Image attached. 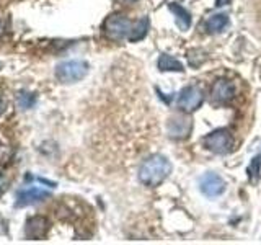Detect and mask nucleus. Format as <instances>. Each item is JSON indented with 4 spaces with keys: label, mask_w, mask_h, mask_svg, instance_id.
<instances>
[{
    "label": "nucleus",
    "mask_w": 261,
    "mask_h": 245,
    "mask_svg": "<svg viewBox=\"0 0 261 245\" xmlns=\"http://www.w3.org/2000/svg\"><path fill=\"white\" fill-rule=\"evenodd\" d=\"M171 162L165 155L153 154L147 157L139 167V180L145 186H159L171 174Z\"/></svg>",
    "instance_id": "obj_1"
},
{
    "label": "nucleus",
    "mask_w": 261,
    "mask_h": 245,
    "mask_svg": "<svg viewBox=\"0 0 261 245\" xmlns=\"http://www.w3.org/2000/svg\"><path fill=\"white\" fill-rule=\"evenodd\" d=\"M88 64L85 61H64L56 65V77L62 84H73L84 79L88 74Z\"/></svg>",
    "instance_id": "obj_2"
},
{
    "label": "nucleus",
    "mask_w": 261,
    "mask_h": 245,
    "mask_svg": "<svg viewBox=\"0 0 261 245\" xmlns=\"http://www.w3.org/2000/svg\"><path fill=\"white\" fill-rule=\"evenodd\" d=\"M130 28H133V24H130L129 18L119 13L108 16L103 23V33L106 35V38L111 41H118V43L124 38H129Z\"/></svg>",
    "instance_id": "obj_3"
},
{
    "label": "nucleus",
    "mask_w": 261,
    "mask_h": 245,
    "mask_svg": "<svg viewBox=\"0 0 261 245\" xmlns=\"http://www.w3.org/2000/svg\"><path fill=\"white\" fill-rule=\"evenodd\" d=\"M202 144L207 151L214 154H227L233 147V137L227 129H216L207 136H204Z\"/></svg>",
    "instance_id": "obj_4"
},
{
    "label": "nucleus",
    "mask_w": 261,
    "mask_h": 245,
    "mask_svg": "<svg viewBox=\"0 0 261 245\" xmlns=\"http://www.w3.org/2000/svg\"><path fill=\"white\" fill-rule=\"evenodd\" d=\"M191 129H193V121L188 114H183V113L173 114L167 122L168 136L173 139H186L190 136Z\"/></svg>",
    "instance_id": "obj_5"
},
{
    "label": "nucleus",
    "mask_w": 261,
    "mask_h": 245,
    "mask_svg": "<svg viewBox=\"0 0 261 245\" xmlns=\"http://www.w3.org/2000/svg\"><path fill=\"white\" fill-rule=\"evenodd\" d=\"M202 103V92L201 88L194 87V85H188L185 87L178 96V108H181L186 113L196 111Z\"/></svg>",
    "instance_id": "obj_6"
},
{
    "label": "nucleus",
    "mask_w": 261,
    "mask_h": 245,
    "mask_svg": "<svg viewBox=\"0 0 261 245\" xmlns=\"http://www.w3.org/2000/svg\"><path fill=\"white\" fill-rule=\"evenodd\" d=\"M199 190L207 198H217L225 191V182L217 174H204L199 180Z\"/></svg>",
    "instance_id": "obj_7"
},
{
    "label": "nucleus",
    "mask_w": 261,
    "mask_h": 245,
    "mask_svg": "<svg viewBox=\"0 0 261 245\" xmlns=\"http://www.w3.org/2000/svg\"><path fill=\"white\" fill-rule=\"evenodd\" d=\"M211 98L214 103H230L235 98V85L233 82L225 80V79H219L211 90Z\"/></svg>",
    "instance_id": "obj_8"
},
{
    "label": "nucleus",
    "mask_w": 261,
    "mask_h": 245,
    "mask_svg": "<svg viewBox=\"0 0 261 245\" xmlns=\"http://www.w3.org/2000/svg\"><path fill=\"white\" fill-rule=\"evenodd\" d=\"M47 229H49V223L46 217L33 216L27 220V224H24V235H27V239L38 240V239H43L46 235Z\"/></svg>",
    "instance_id": "obj_9"
},
{
    "label": "nucleus",
    "mask_w": 261,
    "mask_h": 245,
    "mask_svg": "<svg viewBox=\"0 0 261 245\" xmlns=\"http://www.w3.org/2000/svg\"><path fill=\"white\" fill-rule=\"evenodd\" d=\"M51 198V193L46 190H39V188H28V190H21L16 194V206H30L39 201H44Z\"/></svg>",
    "instance_id": "obj_10"
},
{
    "label": "nucleus",
    "mask_w": 261,
    "mask_h": 245,
    "mask_svg": "<svg viewBox=\"0 0 261 245\" xmlns=\"http://www.w3.org/2000/svg\"><path fill=\"white\" fill-rule=\"evenodd\" d=\"M168 8H170V12L173 13L175 16V23H176V27L181 30V31H186L188 28L191 27V13L186 10L185 7H181L179 4H168Z\"/></svg>",
    "instance_id": "obj_11"
},
{
    "label": "nucleus",
    "mask_w": 261,
    "mask_h": 245,
    "mask_svg": "<svg viewBox=\"0 0 261 245\" xmlns=\"http://www.w3.org/2000/svg\"><path fill=\"white\" fill-rule=\"evenodd\" d=\"M149 27H150V21H149L147 16L139 18L133 24V28H130V33H129V41H130V43H137V41L144 39L147 36V33H149Z\"/></svg>",
    "instance_id": "obj_12"
},
{
    "label": "nucleus",
    "mask_w": 261,
    "mask_h": 245,
    "mask_svg": "<svg viewBox=\"0 0 261 245\" xmlns=\"http://www.w3.org/2000/svg\"><path fill=\"white\" fill-rule=\"evenodd\" d=\"M157 65L162 72H183L185 70L181 62H179L178 59H175V57H171L170 54H165V53L160 54Z\"/></svg>",
    "instance_id": "obj_13"
},
{
    "label": "nucleus",
    "mask_w": 261,
    "mask_h": 245,
    "mask_svg": "<svg viewBox=\"0 0 261 245\" xmlns=\"http://www.w3.org/2000/svg\"><path fill=\"white\" fill-rule=\"evenodd\" d=\"M227 23H228V16L225 13L212 15L206 21V30H207V33H219L227 27Z\"/></svg>",
    "instance_id": "obj_14"
},
{
    "label": "nucleus",
    "mask_w": 261,
    "mask_h": 245,
    "mask_svg": "<svg viewBox=\"0 0 261 245\" xmlns=\"http://www.w3.org/2000/svg\"><path fill=\"white\" fill-rule=\"evenodd\" d=\"M16 103H18L21 110H31L33 106L36 105V95L23 90V92H20L18 96H16Z\"/></svg>",
    "instance_id": "obj_15"
},
{
    "label": "nucleus",
    "mask_w": 261,
    "mask_h": 245,
    "mask_svg": "<svg viewBox=\"0 0 261 245\" xmlns=\"http://www.w3.org/2000/svg\"><path fill=\"white\" fill-rule=\"evenodd\" d=\"M248 178L251 180L253 183H256L258 182V178H259V159L255 157L251 160L250 163V167H248Z\"/></svg>",
    "instance_id": "obj_16"
},
{
    "label": "nucleus",
    "mask_w": 261,
    "mask_h": 245,
    "mask_svg": "<svg viewBox=\"0 0 261 245\" xmlns=\"http://www.w3.org/2000/svg\"><path fill=\"white\" fill-rule=\"evenodd\" d=\"M228 4H230V0H216L217 7H224V5H228Z\"/></svg>",
    "instance_id": "obj_17"
},
{
    "label": "nucleus",
    "mask_w": 261,
    "mask_h": 245,
    "mask_svg": "<svg viewBox=\"0 0 261 245\" xmlns=\"http://www.w3.org/2000/svg\"><path fill=\"white\" fill-rule=\"evenodd\" d=\"M118 4H121V5H130V4H134V2H137V0H116Z\"/></svg>",
    "instance_id": "obj_18"
},
{
    "label": "nucleus",
    "mask_w": 261,
    "mask_h": 245,
    "mask_svg": "<svg viewBox=\"0 0 261 245\" xmlns=\"http://www.w3.org/2000/svg\"><path fill=\"white\" fill-rule=\"evenodd\" d=\"M4 31H5V23H4V20L0 18V36L4 35Z\"/></svg>",
    "instance_id": "obj_19"
},
{
    "label": "nucleus",
    "mask_w": 261,
    "mask_h": 245,
    "mask_svg": "<svg viewBox=\"0 0 261 245\" xmlns=\"http://www.w3.org/2000/svg\"><path fill=\"white\" fill-rule=\"evenodd\" d=\"M2 111H4V102L0 100V113H2Z\"/></svg>",
    "instance_id": "obj_20"
}]
</instances>
